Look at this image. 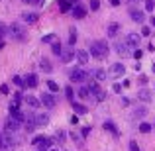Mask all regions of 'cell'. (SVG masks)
Returning a JSON list of instances; mask_svg holds the SVG:
<instances>
[{"instance_id": "obj_58", "label": "cell", "mask_w": 155, "mask_h": 151, "mask_svg": "<svg viewBox=\"0 0 155 151\" xmlns=\"http://www.w3.org/2000/svg\"><path fill=\"white\" fill-rule=\"evenodd\" d=\"M151 71H153V73H155V63H153V65H151Z\"/></svg>"}, {"instance_id": "obj_56", "label": "cell", "mask_w": 155, "mask_h": 151, "mask_svg": "<svg viewBox=\"0 0 155 151\" xmlns=\"http://www.w3.org/2000/svg\"><path fill=\"white\" fill-rule=\"evenodd\" d=\"M126 2H130V4H134V2H140V0H126Z\"/></svg>"}, {"instance_id": "obj_1", "label": "cell", "mask_w": 155, "mask_h": 151, "mask_svg": "<svg viewBox=\"0 0 155 151\" xmlns=\"http://www.w3.org/2000/svg\"><path fill=\"white\" fill-rule=\"evenodd\" d=\"M108 45H106V41H102V39H96V41H92L91 43V55L94 57V59H98V61H104L106 57H108Z\"/></svg>"}, {"instance_id": "obj_47", "label": "cell", "mask_w": 155, "mask_h": 151, "mask_svg": "<svg viewBox=\"0 0 155 151\" xmlns=\"http://www.w3.org/2000/svg\"><path fill=\"white\" fill-rule=\"evenodd\" d=\"M0 92H2V94H8V92H10V88H8V84H2V87H0Z\"/></svg>"}, {"instance_id": "obj_51", "label": "cell", "mask_w": 155, "mask_h": 151, "mask_svg": "<svg viewBox=\"0 0 155 151\" xmlns=\"http://www.w3.org/2000/svg\"><path fill=\"white\" fill-rule=\"evenodd\" d=\"M91 133V128H83V137H87Z\"/></svg>"}, {"instance_id": "obj_13", "label": "cell", "mask_w": 155, "mask_h": 151, "mask_svg": "<svg viewBox=\"0 0 155 151\" xmlns=\"http://www.w3.org/2000/svg\"><path fill=\"white\" fill-rule=\"evenodd\" d=\"M22 126H24V130H26L28 133H34L35 132V122H34V114H31V112L26 116V120L22 122Z\"/></svg>"}, {"instance_id": "obj_5", "label": "cell", "mask_w": 155, "mask_h": 151, "mask_svg": "<svg viewBox=\"0 0 155 151\" xmlns=\"http://www.w3.org/2000/svg\"><path fill=\"white\" fill-rule=\"evenodd\" d=\"M126 45L128 47H132V49H137L140 47V41H141V35L140 34H136V31H130V34H126Z\"/></svg>"}, {"instance_id": "obj_60", "label": "cell", "mask_w": 155, "mask_h": 151, "mask_svg": "<svg viewBox=\"0 0 155 151\" xmlns=\"http://www.w3.org/2000/svg\"><path fill=\"white\" fill-rule=\"evenodd\" d=\"M151 128H153V130H155V124H151Z\"/></svg>"}, {"instance_id": "obj_8", "label": "cell", "mask_w": 155, "mask_h": 151, "mask_svg": "<svg viewBox=\"0 0 155 151\" xmlns=\"http://www.w3.org/2000/svg\"><path fill=\"white\" fill-rule=\"evenodd\" d=\"M124 73H126L124 63H112V65H110V69H108V75H110V77H114V79L122 77Z\"/></svg>"}, {"instance_id": "obj_45", "label": "cell", "mask_w": 155, "mask_h": 151, "mask_svg": "<svg viewBox=\"0 0 155 151\" xmlns=\"http://www.w3.org/2000/svg\"><path fill=\"white\" fill-rule=\"evenodd\" d=\"M147 77H145V75H140V77H137V83H140V84H147Z\"/></svg>"}, {"instance_id": "obj_44", "label": "cell", "mask_w": 155, "mask_h": 151, "mask_svg": "<svg viewBox=\"0 0 155 151\" xmlns=\"http://www.w3.org/2000/svg\"><path fill=\"white\" fill-rule=\"evenodd\" d=\"M141 35H145V38H147V35H151V28L143 26V28H141Z\"/></svg>"}, {"instance_id": "obj_20", "label": "cell", "mask_w": 155, "mask_h": 151, "mask_svg": "<svg viewBox=\"0 0 155 151\" xmlns=\"http://www.w3.org/2000/svg\"><path fill=\"white\" fill-rule=\"evenodd\" d=\"M102 128L106 130V132H110V133H112V136H120V132H118V128H116V124H114V122L112 120H106L104 122V124H102Z\"/></svg>"}, {"instance_id": "obj_49", "label": "cell", "mask_w": 155, "mask_h": 151, "mask_svg": "<svg viewBox=\"0 0 155 151\" xmlns=\"http://www.w3.org/2000/svg\"><path fill=\"white\" fill-rule=\"evenodd\" d=\"M132 55L136 57V59H140V57H141V51H140V49H134V51H132Z\"/></svg>"}, {"instance_id": "obj_33", "label": "cell", "mask_w": 155, "mask_h": 151, "mask_svg": "<svg viewBox=\"0 0 155 151\" xmlns=\"http://www.w3.org/2000/svg\"><path fill=\"white\" fill-rule=\"evenodd\" d=\"M59 8H61V12H69L71 10V2L69 0H59Z\"/></svg>"}, {"instance_id": "obj_54", "label": "cell", "mask_w": 155, "mask_h": 151, "mask_svg": "<svg viewBox=\"0 0 155 151\" xmlns=\"http://www.w3.org/2000/svg\"><path fill=\"white\" fill-rule=\"evenodd\" d=\"M4 147V140H2V133H0V149Z\"/></svg>"}, {"instance_id": "obj_59", "label": "cell", "mask_w": 155, "mask_h": 151, "mask_svg": "<svg viewBox=\"0 0 155 151\" xmlns=\"http://www.w3.org/2000/svg\"><path fill=\"white\" fill-rule=\"evenodd\" d=\"M151 24H153V26H155V18H151Z\"/></svg>"}, {"instance_id": "obj_17", "label": "cell", "mask_w": 155, "mask_h": 151, "mask_svg": "<svg viewBox=\"0 0 155 151\" xmlns=\"http://www.w3.org/2000/svg\"><path fill=\"white\" fill-rule=\"evenodd\" d=\"M137 100H141V102H145V104H149V102L153 100L151 90H147V88H141V90H137Z\"/></svg>"}, {"instance_id": "obj_24", "label": "cell", "mask_w": 155, "mask_h": 151, "mask_svg": "<svg viewBox=\"0 0 155 151\" xmlns=\"http://www.w3.org/2000/svg\"><path fill=\"white\" fill-rule=\"evenodd\" d=\"M61 59H63V63H71L73 59H75V49H67V51H61Z\"/></svg>"}, {"instance_id": "obj_40", "label": "cell", "mask_w": 155, "mask_h": 151, "mask_svg": "<svg viewBox=\"0 0 155 151\" xmlns=\"http://www.w3.org/2000/svg\"><path fill=\"white\" fill-rule=\"evenodd\" d=\"M22 92H14V98H12V102H14V104H20V102H22Z\"/></svg>"}, {"instance_id": "obj_61", "label": "cell", "mask_w": 155, "mask_h": 151, "mask_svg": "<svg viewBox=\"0 0 155 151\" xmlns=\"http://www.w3.org/2000/svg\"><path fill=\"white\" fill-rule=\"evenodd\" d=\"M39 151H41V149H39Z\"/></svg>"}, {"instance_id": "obj_48", "label": "cell", "mask_w": 155, "mask_h": 151, "mask_svg": "<svg viewBox=\"0 0 155 151\" xmlns=\"http://www.w3.org/2000/svg\"><path fill=\"white\" fill-rule=\"evenodd\" d=\"M71 124H73V126L79 124V118H77V114H73V116H71Z\"/></svg>"}, {"instance_id": "obj_4", "label": "cell", "mask_w": 155, "mask_h": 151, "mask_svg": "<svg viewBox=\"0 0 155 151\" xmlns=\"http://www.w3.org/2000/svg\"><path fill=\"white\" fill-rule=\"evenodd\" d=\"M8 31H10L12 39H18V41H26V38H28L26 30H24L20 24H12V26L8 28Z\"/></svg>"}, {"instance_id": "obj_36", "label": "cell", "mask_w": 155, "mask_h": 151, "mask_svg": "<svg viewBox=\"0 0 155 151\" xmlns=\"http://www.w3.org/2000/svg\"><path fill=\"white\" fill-rule=\"evenodd\" d=\"M47 88H49L51 92H59V84H57L55 80H47Z\"/></svg>"}, {"instance_id": "obj_23", "label": "cell", "mask_w": 155, "mask_h": 151, "mask_svg": "<svg viewBox=\"0 0 155 151\" xmlns=\"http://www.w3.org/2000/svg\"><path fill=\"white\" fill-rule=\"evenodd\" d=\"M24 102H26V104L28 106H30V108H39V100L38 98H35V96H31V94H28V96H24V98H22Z\"/></svg>"}, {"instance_id": "obj_39", "label": "cell", "mask_w": 155, "mask_h": 151, "mask_svg": "<svg viewBox=\"0 0 155 151\" xmlns=\"http://www.w3.org/2000/svg\"><path fill=\"white\" fill-rule=\"evenodd\" d=\"M98 8H100V0H91V10L96 12Z\"/></svg>"}, {"instance_id": "obj_29", "label": "cell", "mask_w": 155, "mask_h": 151, "mask_svg": "<svg viewBox=\"0 0 155 151\" xmlns=\"http://www.w3.org/2000/svg\"><path fill=\"white\" fill-rule=\"evenodd\" d=\"M69 31H71V34H69V45L73 47V45L77 43V30H75V28H71Z\"/></svg>"}, {"instance_id": "obj_38", "label": "cell", "mask_w": 155, "mask_h": 151, "mask_svg": "<svg viewBox=\"0 0 155 151\" xmlns=\"http://www.w3.org/2000/svg\"><path fill=\"white\" fill-rule=\"evenodd\" d=\"M94 98L98 100V102H102V100L106 98V92L102 90V88H100V90H98V92H96V94H94Z\"/></svg>"}, {"instance_id": "obj_46", "label": "cell", "mask_w": 155, "mask_h": 151, "mask_svg": "<svg viewBox=\"0 0 155 151\" xmlns=\"http://www.w3.org/2000/svg\"><path fill=\"white\" fill-rule=\"evenodd\" d=\"M130 151H141V149L137 147V143H136V141H130Z\"/></svg>"}, {"instance_id": "obj_15", "label": "cell", "mask_w": 155, "mask_h": 151, "mask_svg": "<svg viewBox=\"0 0 155 151\" xmlns=\"http://www.w3.org/2000/svg\"><path fill=\"white\" fill-rule=\"evenodd\" d=\"M75 59H77V63H79V67H84V65L88 63V51L77 49L75 51Z\"/></svg>"}, {"instance_id": "obj_30", "label": "cell", "mask_w": 155, "mask_h": 151, "mask_svg": "<svg viewBox=\"0 0 155 151\" xmlns=\"http://www.w3.org/2000/svg\"><path fill=\"white\" fill-rule=\"evenodd\" d=\"M51 51H53V55H61V51H63L61 43H59V41H53V43H51Z\"/></svg>"}, {"instance_id": "obj_37", "label": "cell", "mask_w": 155, "mask_h": 151, "mask_svg": "<svg viewBox=\"0 0 155 151\" xmlns=\"http://www.w3.org/2000/svg\"><path fill=\"white\" fill-rule=\"evenodd\" d=\"M71 140H73V141H77L79 145H83V136H79L77 132H71Z\"/></svg>"}, {"instance_id": "obj_19", "label": "cell", "mask_w": 155, "mask_h": 151, "mask_svg": "<svg viewBox=\"0 0 155 151\" xmlns=\"http://www.w3.org/2000/svg\"><path fill=\"white\" fill-rule=\"evenodd\" d=\"M20 126H22V122L14 120V118H8V120H6V132H12V133H16V132L20 130Z\"/></svg>"}, {"instance_id": "obj_52", "label": "cell", "mask_w": 155, "mask_h": 151, "mask_svg": "<svg viewBox=\"0 0 155 151\" xmlns=\"http://www.w3.org/2000/svg\"><path fill=\"white\" fill-rule=\"evenodd\" d=\"M120 2H122V0H110V4H112V6H120Z\"/></svg>"}, {"instance_id": "obj_21", "label": "cell", "mask_w": 155, "mask_h": 151, "mask_svg": "<svg viewBox=\"0 0 155 151\" xmlns=\"http://www.w3.org/2000/svg\"><path fill=\"white\" fill-rule=\"evenodd\" d=\"M118 31H120V24H116V22H112L106 28V35H108V38H116Z\"/></svg>"}, {"instance_id": "obj_55", "label": "cell", "mask_w": 155, "mask_h": 151, "mask_svg": "<svg viewBox=\"0 0 155 151\" xmlns=\"http://www.w3.org/2000/svg\"><path fill=\"white\" fill-rule=\"evenodd\" d=\"M45 151H59V149H55V147L51 145V147H49V149H45Z\"/></svg>"}, {"instance_id": "obj_31", "label": "cell", "mask_w": 155, "mask_h": 151, "mask_svg": "<svg viewBox=\"0 0 155 151\" xmlns=\"http://www.w3.org/2000/svg\"><path fill=\"white\" fill-rule=\"evenodd\" d=\"M41 41H43V43H53V41H57V34H47V35H43Z\"/></svg>"}, {"instance_id": "obj_18", "label": "cell", "mask_w": 155, "mask_h": 151, "mask_svg": "<svg viewBox=\"0 0 155 151\" xmlns=\"http://www.w3.org/2000/svg\"><path fill=\"white\" fill-rule=\"evenodd\" d=\"M34 122H35V128H41V126L49 124V116L47 114H34Z\"/></svg>"}, {"instance_id": "obj_10", "label": "cell", "mask_w": 155, "mask_h": 151, "mask_svg": "<svg viewBox=\"0 0 155 151\" xmlns=\"http://www.w3.org/2000/svg\"><path fill=\"white\" fill-rule=\"evenodd\" d=\"M147 116V108L145 106H136V108L130 112V120H141V118Z\"/></svg>"}, {"instance_id": "obj_43", "label": "cell", "mask_w": 155, "mask_h": 151, "mask_svg": "<svg viewBox=\"0 0 155 151\" xmlns=\"http://www.w3.org/2000/svg\"><path fill=\"white\" fill-rule=\"evenodd\" d=\"M24 4H39V6H43V2L45 0H22Z\"/></svg>"}, {"instance_id": "obj_9", "label": "cell", "mask_w": 155, "mask_h": 151, "mask_svg": "<svg viewBox=\"0 0 155 151\" xmlns=\"http://www.w3.org/2000/svg\"><path fill=\"white\" fill-rule=\"evenodd\" d=\"M114 51H116L120 57H130L134 49H132V47H128V45H126V41H118L116 45H114Z\"/></svg>"}, {"instance_id": "obj_34", "label": "cell", "mask_w": 155, "mask_h": 151, "mask_svg": "<svg viewBox=\"0 0 155 151\" xmlns=\"http://www.w3.org/2000/svg\"><path fill=\"white\" fill-rule=\"evenodd\" d=\"M151 124H147V122H141V124H140V132L141 133H149V132H151Z\"/></svg>"}, {"instance_id": "obj_50", "label": "cell", "mask_w": 155, "mask_h": 151, "mask_svg": "<svg viewBox=\"0 0 155 151\" xmlns=\"http://www.w3.org/2000/svg\"><path fill=\"white\" fill-rule=\"evenodd\" d=\"M112 88H114V92H122V87H120V84H118V83H116V84H114V87H112Z\"/></svg>"}, {"instance_id": "obj_12", "label": "cell", "mask_w": 155, "mask_h": 151, "mask_svg": "<svg viewBox=\"0 0 155 151\" xmlns=\"http://www.w3.org/2000/svg\"><path fill=\"white\" fill-rule=\"evenodd\" d=\"M20 16H22V22L28 24V26H30V24H38V20H39L38 12H24V14H20Z\"/></svg>"}, {"instance_id": "obj_27", "label": "cell", "mask_w": 155, "mask_h": 151, "mask_svg": "<svg viewBox=\"0 0 155 151\" xmlns=\"http://www.w3.org/2000/svg\"><path fill=\"white\" fill-rule=\"evenodd\" d=\"M77 94H79V98H81V100H88V98H91V92H88V88H87V87H81Z\"/></svg>"}, {"instance_id": "obj_26", "label": "cell", "mask_w": 155, "mask_h": 151, "mask_svg": "<svg viewBox=\"0 0 155 151\" xmlns=\"http://www.w3.org/2000/svg\"><path fill=\"white\" fill-rule=\"evenodd\" d=\"M39 69H41L43 73H51L53 71V65L47 59H41V61H39Z\"/></svg>"}, {"instance_id": "obj_22", "label": "cell", "mask_w": 155, "mask_h": 151, "mask_svg": "<svg viewBox=\"0 0 155 151\" xmlns=\"http://www.w3.org/2000/svg\"><path fill=\"white\" fill-rule=\"evenodd\" d=\"M2 140H4V145H8V147H16V145H18V137L12 136L10 132H8L6 137H2Z\"/></svg>"}, {"instance_id": "obj_6", "label": "cell", "mask_w": 155, "mask_h": 151, "mask_svg": "<svg viewBox=\"0 0 155 151\" xmlns=\"http://www.w3.org/2000/svg\"><path fill=\"white\" fill-rule=\"evenodd\" d=\"M39 104H43L47 110H53L57 104V98L51 94V92H45V94H41V98H39Z\"/></svg>"}, {"instance_id": "obj_16", "label": "cell", "mask_w": 155, "mask_h": 151, "mask_svg": "<svg viewBox=\"0 0 155 151\" xmlns=\"http://www.w3.org/2000/svg\"><path fill=\"white\" fill-rule=\"evenodd\" d=\"M38 83H39L38 75H34V73H30L28 77H24V87H26V88H35V87H38Z\"/></svg>"}, {"instance_id": "obj_14", "label": "cell", "mask_w": 155, "mask_h": 151, "mask_svg": "<svg viewBox=\"0 0 155 151\" xmlns=\"http://www.w3.org/2000/svg\"><path fill=\"white\" fill-rule=\"evenodd\" d=\"M71 14H73V18H77V20H83L84 16H87V8H84V6H81V4H73V8H71Z\"/></svg>"}, {"instance_id": "obj_42", "label": "cell", "mask_w": 155, "mask_h": 151, "mask_svg": "<svg viewBox=\"0 0 155 151\" xmlns=\"http://www.w3.org/2000/svg\"><path fill=\"white\" fill-rule=\"evenodd\" d=\"M65 94H67V98L71 100V102L75 100V98H73V88H71V87H65Z\"/></svg>"}, {"instance_id": "obj_25", "label": "cell", "mask_w": 155, "mask_h": 151, "mask_svg": "<svg viewBox=\"0 0 155 151\" xmlns=\"http://www.w3.org/2000/svg\"><path fill=\"white\" fill-rule=\"evenodd\" d=\"M73 110H75L77 116H83V114H87V112H88L87 106H84V104H79V102H75V100H73Z\"/></svg>"}, {"instance_id": "obj_28", "label": "cell", "mask_w": 155, "mask_h": 151, "mask_svg": "<svg viewBox=\"0 0 155 151\" xmlns=\"http://www.w3.org/2000/svg\"><path fill=\"white\" fill-rule=\"evenodd\" d=\"M53 137H55V140L59 141V143H63V141L67 140V133H65L63 130H57V132H55V136H53Z\"/></svg>"}, {"instance_id": "obj_3", "label": "cell", "mask_w": 155, "mask_h": 151, "mask_svg": "<svg viewBox=\"0 0 155 151\" xmlns=\"http://www.w3.org/2000/svg\"><path fill=\"white\" fill-rule=\"evenodd\" d=\"M53 143H55V141H53L51 137H47V136H35L34 141H31V145H34V147H38V149H41V151L49 149Z\"/></svg>"}, {"instance_id": "obj_57", "label": "cell", "mask_w": 155, "mask_h": 151, "mask_svg": "<svg viewBox=\"0 0 155 151\" xmlns=\"http://www.w3.org/2000/svg\"><path fill=\"white\" fill-rule=\"evenodd\" d=\"M69 2H73V4H79V0H69Z\"/></svg>"}, {"instance_id": "obj_35", "label": "cell", "mask_w": 155, "mask_h": 151, "mask_svg": "<svg viewBox=\"0 0 155 151\" xmlns=\"http://www.w3.org/2000/svg\"><path fill=\"white\" fill-rule=\"evenodd\" d=\"M12 83H14L16 87H22V88H24V77H20V75L12 77Z\"/></svg>"}, {"instance_id": "obj_53", "label": "cell", "mask_w": 155, "mask_h": 151, "mask_svg": "<svg viewBox=\"0 0 155 151\" xmlns=\"http://www.w3.org/2000/svg\"><path fill=\"white\" fill-rule=\"evenodd\" d=\"M0 49H4V39H2V35H0Z\"/></svg>"}, {"instance_id": "obj_11", "label": "cell", "mask_w": 155, "mask_h": 151, "mask_svg": "<svg viewBox=\"0 0 155 151\" xmlns=\"http://www.w3.org/2000/svg\"><path fill=\"white\" fill-rule=\"evenodd\" d=\"M130 20H132V22H136V24H143L145 14L141 10H137V8H130Z\"/></svg>"}, {"instance_id": "obj_32", "label": "cell", "mask_w": 155, "mask_h": 151, "mask_svg": "<svg viewBox=\"0 0 155 151\" xmlns=\"http://www.w3.org/2000/svg\"><path fill=\"white\" fill-rule=\"evenodd\" d=\"M94 79L96 80H106V71L104 69H96L94 71Z\"/></svg>"}, {"instance_id": "obj_2", "label": "cell", "mask_w": 155, "mask_h": 151, "mask_svg": "<svg viewBox=\"0 0 155 151\" xmlns=\"http://www.w3.org/2000/svg\"><path fill=\"white\" fill-rule=\"evenodd\" d=\"M69 79H71L73 83H84V80L91 79V73L83 67H75V69L69 71Z\"/></svg>"}, {"instance_id": "obj_41", "label": "cell", "mask_w": 155, "mask_h": 151, "mask_svg": "<svg viewBox=\"0 0 155 151\" xmlns=\"http://www.w3.org/2000/svg\"><path fill=\"white\" fill-rule=\"evenodd\" d=\"M153 8H155V2H153V0H145V10H147V12H153Z\"/></svg>"}, {"instance_id": "obj_7", "label": "cell", "mask_w": 155, "mask_h": 151, "mask_svg": "<svg viewBox=\"0 0 155 151\" xmlns=\"http://www.w3.org/2000/svg\"><path fill=\"white\" fill-rule=\"evenodd\" d=\"M8 110H10V118H14V120H18V122H24V120H26V114H24L22 110L18 108V104H14V102H10V106H8Z\"/></svg>"}]
</instances>
